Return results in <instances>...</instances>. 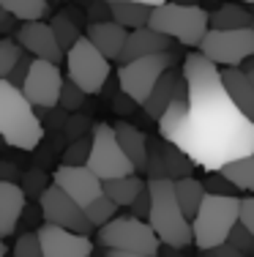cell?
<instances>
[{
  "instance_id": "obj_3",
  "label": "cell",
  "mask_w": 254,
  "mask_h": 257,
  "mask_svg": "<svg viewBox=\"0 0 254 257\" xmlns=\"http://www.w3.org/2000/svg\"><path fill=\"white\" fill-rule=\"evenodd\" d=\"M0 134L6 145L20 151L39 148L44 137V126L36 115V107L9 79H0Z\"/></svg>"
},
{
  "instance_id": "obj_8",
  "label": "cell",
  "mask_w": 254,
  "mask_h": 257,
  "mask_svg": "<svg viewBox=\"0 0 254 257\" xmlns=\"http://www.w3.org/2000/svg\"><path fill=\"white\" fill-rule=\"evenodd\" d=\"M93 148H90V159L88 167L99 175L101 181H112V178H126V175H134L137 167L129 156H126L123 145H120L115 126L110 123H99L93 128Z\"/></svg>"
},
{
  "instance_id": "obj_15",
  "label": "cell",
  "mask_w": 254,
  "mask_h": 257,
  "mask_svg": "<svg viewBox=\"0 0 254 257\" xmlns=\"http://www.w3.org/2000/svg\"><path fill=\"white\" fill-rule=\"evenodd\" d=\"M17 41H20L25 50L33 55V58L50 60V63H60L66 58L63 47H60L55 30H52L50 22H22L20 30H17Z\"/></svg>"
},
{
  "instance_id": "obj_40",
  "label": "cell",
  "mask_w": 254,
  "mask_h": 257,
  "mask_svg": "<svg viewBox=\"0 0 254 257\" xmlns=\"http://www.w3.org/2000/svg\"><path fill=\"white\" fill-rule=\"evenodd\" d=\"M240 224H246L254 232V197L240 200Z\"/></svg>"
},
{
  "instance_id": "obj_1",
  "label": "cell",
  "mask_w": 254,
  "mask_h": 257,
  "mask_svg": "<svg viewBox=\"0 0 254 257\" xmlns=\"http://www.w3.org/2000/svg\"><path fill=\"white\" fill-rule=\"evenodd\" d=\"M186 93L159 120L161 140L178 145L197 167L219 173L254 154V120L227 93L221 69L202 52L183 60Z\"/></svg>"
},
{
  "instance_id": "obj_43",
  "label": "cell",
  "mask_w": 254,
  "mask_h": 257,
  "mask_svg": "<svg viewBox=\"0 0 254 257\" xmlns=\"http://www.w3.org/2000/svg\"><path fill=\"white\" fill-rule=\"evenodd\" d=\"M107 257H145V254H134V252H115V249H107Z\"/></svg>"
},
{
  "instance_id": "obj_45",
  "label": "cell",
  "mask_w": 254,
  "mask_h": 257,
  "mask_svg": "<svg viewBox=\"0 0 254 257\" xmlns=\"http://www.w3.org/2000/svg\"><path fill=\"white\" fill-rule=\"evenodd\" d=\"M246 71H249V77L254 79V66H249V69H246Z\"/></svg>"
},
{
  "instance_id": "obj_41",
  "label": "cell",
  "mask_w": 254,
  "mask_h": 257,
  "mask_svg": "<svg viewBox=\"0 0 254 257\" xmlns=\"http://www.w3.org/2000/svg\"><path fill=\"white\" fill-rule=\"evenodd\" d=\"M202 257H243L232 243H221V246H213V249H205Z\"/></svg>"
},
{
  "instance_id": "obj_12",
  "label": "cell",
  "mask_w": 254,
  "mask_h": 257,
  "mask_svg": "<svg viewBox=\"0 0 254 257\" xmlns=\"http://www.w3.org/2000/svg\"><path fill=\"white\" fill-rule=\"evenodd\" d=\"M63 74H60L58 63H50V60H41L36 58L33 66L28 71V79L22 85V93L28 96V101L33 107H41V109H52L55 104L60 101L63 96Z\"/></svg>"
},
{
  "instance_id": "obj_42",
  "label": "cell",
  "mask_w": 254,
  "mask_h": 257,
  "mask_svg": "<svg viewBox=\"0 0 254 257\" xmlns=\"http://www.w3.org/2000/svg\"><path fill=\"white\" fill-rule=\"evenodd\" d=\"M41 175H44V173H39V170H30V175H28V178H30V181H28V189H39V192L44 194V189H41V181H39Z\"/></svg>"
},
{
  "instance_id": "obj_4",
  "label": "cell",
  "mask_w": 254,
  "mask_h": 257,
  "mask_svg": "<svg viewBox=\"0 0 254 257\" xmlns=\"http://www.w3.org/2000/svg\"><path fill=\"white\" fill-rule=\"evenodd\" d=\"M240 222V200L229 194H205L197 216L191 219L197 249H213L229 241V232Z\"/></svg>"
},
{
  "instance_id": "obj_47",
  "label": "cell",
  "mask_w": 254,
  "mask_h": 257,
  "mask_svg": "<svg viewBox=\"0 0 254 257\" xmlns=\"http://www.w3.org/2000/svg\"><path fill=\"white\" fill-rule=\"evenodd\" d=\"M235 3H254V0H235Z\"/></svg>"
},
{
  "instance_id": "obj_23",
  "label": "cell",
  "mask_w": 254,
  "mask_h": 257,
  "mask_svg": "<svg viewBox=\"0 0 254 257\" xmlns=\"http://www.w3.org/2000/svg\"><path fill=\"white\" fill-rule=\"evenodd\" d=\"M210 28L219 30H240V28H254V20L246 9H240V3H224L210 14Z\"/></svg>"
},
{
  "instance_id": "obj_18",
  "label": "cell",
  "mask_w": 254,
  "mask_h": 257,
  "mask_svg": "<svg viewBox=\"0 0 254 257\" xmlns=\"http://www.w3.org/2000/svg\"><path fill=\"white\" fill-rule=\"evenodd\" d=\"M88 39L93 41L110 60H120V52H123L126 39H129V30H126L123 25H118L115 20L93 22V25L88 28Z\"/></svg>"
},
{
  "instance_id": "obj_28",
  "label": "cell",
  "mask_w": 254,
  "mask_h": 257,
  "mask_svg": "<svg viewBox=\"0 0 254 257\" xmlns=\"http://www.w3.org/2000/svg\"><path fill=\"white\" fill-rule=\"evenodd\" d=\"M221 173L232 181V186L238 189V192H254V154L227 164Z\"/></svg>"
},
{
  "instance_id": "obj_34",
  "label": "cell",
  "mask_w": 254,
  "mask_h": 257,
  "mask_svg": "<svg viewBox=\"0 0 254 257\" xmlns=\"http://www.w3.org/2000/svg\"><path fill=\"white\" fill-rule=\"evenodd\" d=\"M85 90L80 88L77 82H71V79H66V85H63V96H60V101H63V107L66 109H80L82 104H85Z\"/></svg>"
},
{
  "instance_id": "obj_17",
  "label": "cell",
  "mask_w": 254,
  "mask_h": 257,
  "mask_svg": "<svg viewBox=\"0 0 254 257\" xmlns=\"http://www.w3.org/2000/svg\"><path fill=\"white\" fill-rule=\"evenodd\" d=\"M25 186L14 181H0V235L9 238L25 211Z\"/></svg>"
},
{
  "instance_id": "obj_33",
  "label": "cell",
  "mask_w": 254,
  "mask_h": 257,
  "mask_svg": "<svg viewBox=\"0 0 254 257\" xmlns=\"http://www.w3.org/2000/svg\"><path fill=\"white\" fill-rule=\"evenodd\" d=\"M227 243H232V246L235 249H238V252L240 254H254V232L249 230V227H246V224H235V230L232 232H229V241Z\"/></svg>"
},
{
  "instance_id": "obj_44",
  "label": "cell",
  "mask_w": 254,
  "mask_h": 257,
  "mask_svg": "<svg viewBox=\"0 0 254 257\" xmlns=\"http://www.w3.org/2000/svg\"><path fill=\"white\" fill-rule=\"evenodd\" d=\"M140 3L150 6V9H156V6H164V3H169V0H140Z\"/></svg>"
},
{
  "instance_id": "obj_46",
  "label": "cell",
  "mask_w": 254,
  "mask_h": 257,
  "mask_svg": "<svg viewBox=\"0 0 254 257\" xmlns=\"http://www.w3.org/2000/svg\"><path fill=\"white\" fill-rule=\"evenodd\" d=\"M101 3H107V6H110V3H118V0H101Z\"/></svg>"
},
{
  "instance_id": "obj_21",
  "label": "cell",
  "mask_w": 254,
  "mask_h": 257,
  "mask_svg": "<svg viewBox=\"0 0 254 257\" xmlns=\"http://www.w3.org/2000/svg\"><path fill=\"white\" fill-rule=\"evenodd\" d=\"M221 79H224L227 93L232 96V101L243 109L246 118L254 120V79L249 71L243 69H221Z\"/></svg>"
},
{
  "instance_id": "obj_37",
  "label": "cell",
  "mask_w": 254,
  "mask_h": 257,
  "mask_svg": "<svg viewBox=\"0 0 254 257\" xmlns=\"http://www.w3.org/2000/svg\"><path fill=\"white\" fill-rule=\"evenodd\" d=\"M148 178H167V170H164V154H161V143H153V145H150Z\"/></svg>"
},
{
  "instance_id": "obj_29",
  "label": "cell",
  "mask_w": 254,
  "mask_h": 257,
  "mask_svg": "<svg viewBox=\"0 0 254 257\" xmlns=\"http://www.w3.org/2000/svg\"><path fill=\"white\" fill-rule=\"evenodd\" d=\"M118 208L120 205L104 192L99 200H93V203L85 208V211H88V219H90V224H93V227H104V224H110L112 219L118 216Z\"/></svg>"
},
{
  "instance_id": "obj_13",
  "label": "cell",
  "mask_w": 254,
  "mask_h": 257,
  "mask_svg": "<svg viewBox=\"0 0 254 257\" xmlns=\"http://www.w3.org/2000/svg\"><path fill=\"white\" fill-rule=\"evenodd\" d=\"M52 183H58L82 208H88L93 200H99L104 194V181L88 164H60L55 173H52Z\"/></svg>"
},
{
  "instance_id": "obj_19",
  "label": "cell",
  "mask_w": 254,
  "mask_h": 257,
  "mask_svg": "<svg viewBox=\"0 0 254 257\" xmlns=\"http://www.w3.org/2000/svg\"><path fill=\"white\" fill-rule=\"evenodd\" d=\"M115 134H118V140H120V145H123L126 156L134 162L137 173H148V159H150L148 137H145L137 126L126 123V120H118V123H115Z\"/></svg>"
},
{
  "instance_id": "obj_2",
  "label": "cell",
  "mask_w": 254,
  "mask_h": 257,
  "mask_svg": "<svg viewBox=\"0 0 254 257\" xmlns=\"http://www.w3.org/2000/svg\"><path fill=\"white\" fill-rule=\"evenodd\" d=\"M150 227L159 232L161 243L169 249H186L194 243V230L191 219L183 213L175 194V181L172 178H150Z\"/></svg>"
},
{
  "instance_id": "obj_14",
  "label": "cell",
  "mask_w": 254,
  "mask_h": 257,
  "mask_svg": "<svg viewBox=\"0 0 254 257\" xmlns=\"http://www.w3.org/2000/svg\"><path fill=\"white\" fill-rule=\"evenodd\" d=\"M39 238L44 246V257H90L93 252V241L85 232H74L58 227V224H47L39 227Z\"/></svg>"
},
{
  "instance_id": "obj_25",
  "label": "cell",
  "mask_w": 254,
  "mask_h": 257,
  "mask_svg": "<svg viewBox=\"0 0 254 257\" xmlns=\"http://www.w3.org/2000/svg\"><path fill=\"white\" fill-rule=\"evenodd\" d=\"M175 194H178V203L183 208V213L189 219H194L199 205H202V200H205V194H208V189L197 178H180V181H175Z\"/></svg>"
},
{
  "instance_id": "obj_35",
  "label": "cell",
  "mask_w": 254,
  "mask_h": 257,
  "mask_svg": "<svg viewBox=\"0 0 254 257\" xmlns=\"http://www.w3.org/2000/svg\"><path fill=\"white\" fill-rule=\"evenodd\" d=\"M90 148H93V140H74L71 148H69V154H66L63 164H88Z\"/></svg>"
},
{
  "instance_id": "obj_24",
  "label": "cell",
  "mask_w": 254,
  "mask_h": 257,
  "mask_svg": "<svg viewBox=\"0 0 254 257\" xmlns=\"http://www.w3.org/2000/svg\"><path fill=\"white\" fill-rule=\"evenodd\" d=\"M148 189V183H142L137 175H126V178H112V181H104V192L110 194L118 205H126L131 208L137 197Z\"/></svg>"
},
{
  "instance_id": "obj_6",
  "label": "cell",
  "mask_w": 254,
  "mask_h": 257,
  "mask_svg": "<svg viewBox=\"0 0 254 257\" xmlns=\"http://www.w3.org/2000/svg\"><path fill=\"white\" fill-rule=\"evenodd\" d=\"M99 243L115 252H134L145 257H156L161 246L159 232L137 216H115L110 224L99 227Z\"/></svg>"
},
{
  "instance_id": "obj_30",
  "label": "cell",
  "mask_w": 254,
  "mask_h": 257,
  "mask_svg": "<svg viewBox=\"0 0 254 257\" xmlns=\"http://www.w3.org/2000/svg\"><path fill=\"white\" fill-rule=\"evenodd\" d=\"M28 50L17 39H0V79H9Z\"/></svg>"
},
{
  "instance_id": "obj_22",
  "label": "cell",
  "mask_w": 254,
  "mask_h": 257,
  "mask_svg": "<svg viewBox=\"0 0 254 257\" xmlns=\"http://www.w3.org/2000/svg\"><path fill=\"white\" fill-rule=\"evenodd\" d=\"M110 14L118 25H123L126 30H140L150 25V14L153 9L150 6L140 3V0H118V3H110Z\"/></svg>"
},
{
  "instance_id": "obj_38",
  "label": "cell",
  "mask_w": 254,
  "mask_h": 257,
  "mask_svg": "<svg viewBox=\"0 0 254 257\" xmlns=\"http://www.w3.org/2000/svg\"><path fill=\"white\" fill-rule=\"evenodd\" d=\"M33 60H36V58H33L30 52H25V55H22V60L17 63V69L11 71L9 82H11V85H17V88H22V85H25V79H28V71H30V66H33Z\"/></svg>"
},
{
  "instance_id": "obj_27",
  "label": "cell",
  "mask_w": 254,
  "mask_h": 257,
  "mask_svg": "<svg viewBox=\"0 0 254 257\" xmlns=\"http://www.w3.org/2000/svg\"><path fill=\"white\" fill-rule=\"evenodd\" d=\"M0 9L22 22H36L47 14L50 0H0Z\"/></svg>"
},
{
  "instance_id": "obj_5",
  "label": "cell",
  "mask_w": 254,
  "mask_h": 257,
  "mask_svg": "<svg viewBox=\"0 0 254 257\" xmlns=\"http://www.w3.org/2000/svg\"><path fill=\"white\" fill-rule=\"evenodd\" d=\"M150 28L169 36L172 41H180L186 47H197L199 50L202 39L210 30V14L194 3H172L169 0V3L153 9Z\"/></svg>"
},
{
  "instance_id": "obj_10",
  "label": "cell",
  "mask_w": 254,
  "mask_h": 257,
  "mask_svg": "<svg viewBox=\"0 0 254 257\" xmlns=\"http://www.w3.org/2000/svg\"><path fill=\"white\" fill-rule=\"evenodd\" d=\"M199 52L221 69H238L243 60H249L254 55V28H240V30L210 28L202 44H199Z\"/></svg>"
},
{
  "instance_id": "obj_20",
  "label": "cell",
  "mask_w": 254,
  "mask_h": 257,
  "mask_svg": "<svg viewBox=\"0 0 254 257\" xmlns=\"http://www.w3.org/2000/svg\"><path fill=\"white\" fill-rule=\"evenodd\" d=\"M178 85H183V74L178 77L172 69H169L167 74L156 82V88H153V93L148 96V101L142 104L145 115H148V118H153V120H161V115L169 109V104L180 96L178 93Z\"/></svg>"
},
{
  "instance_id": "obj_16",
  "label": "cell",
  "mask_w": 254,
  "mask_h": 257,
  "mask_svg": "<svg viewBox=\"0 0 254 257\" xmlns=\"http://www.w3.org/2000/svg\"><path fill=\"white\" fill-rule=\"evenodd\" d=\"M169 44L172 39L153 28H140V30H129V39H126V47L120 52V66L131 63V60H140V58H148V55H156V52H169Z\"/></svg>"
},
{
  "instance_id": "obj_7",
  "label": "cell",
  "mask_w": 254,
  "mask_h": 257,
  "mask_svg": "<svg viewBox=\"0 0 254 257\" xmlns=\"http://www.w3.org/2000/svg\"><path fill=\"white\" fill-rule=\"evenodd\" d=\"M66 71H69L71 82H77L88 96H96L101 93L107 77H110V58L88 36H82L74 44V50L66 55Z\"/></svg>"
},
{
  "instance_id": "obj_39",
  "label": "cell",
  "mask_w": 254,
  "mask_h": 257,
  "mask_svg": "<svg viewBox=\"0 0 254 257\" xmlns=\"http://www.w3.org/2000/svg\"><path fill=\"white\" fill-rule=\"evenodd\" d=\"M131 216H137V219H150V189H145L140 197L131 203Z\"/></svg>"
},
{
  "instance_id": "obj_32",
  "label": "cell",
  "mask_w": 254,
  "mask_h": 257,
  "mask_svg": "<svg viewBox=\"0 0 254 257\" xmlns=\"http://www.w3.org/2000/svg\"><path fill=\"white\" fill-rule=\"evenodd\" d=\"M14 257H44V246H41L39 232H22L14 241V249H11Z\"/></svg>"
},
{
  "instance_id": "obj_9",
  "label": "cell",
  "mask_w": 254,
  "mask_h": 257,
  "mask_svg": "<svg viewBox=\"0 0 254 257\" xmlns=\"http://www.w3.org/2000/svg\"><path fill=\"white\" fill-rule=\"evenodd\" d=\"M172 60L175 58L169 52H156V55H148V58H140V60H131V63L120 66V71H118L120 90L131 101L145 104L148 96L153 93L156 82L172 69Z\"/></svg>"
},
{
  "instance_id": "obj_26",
  "label": "cell",
  "mask_w": 254,
  "mask_h": 257,
  "mask_svg": "<svg viewBox=\"0 0 254 257\" xmlns=\"http://www.w3.org/2000/svg\"><path fill=\"white\" fill-rule=\"evenodd\" d=\"M161 154H164V170H167V178L172 181H180V178H191V170L197 167L194 162H191L189 156L183 154V151L178 148V145L167 143L161 145Z\"/></svg>"
},
{
  "instance_id": "obj_11",
  "label": "cell",
  "mask_w": 254,
  "mask_h": 257,
  "mask_svg": "<svg viewBox=\"0 0 254 257\" xmlns=\"http://www.w3.org/2000/svg\"><path fill=\"white\" fill-rule=\"evenodd\" d=\"M39 205H41V213H44V222L47 224H58V227H66V230H74V232H90V219H88V211L71 200L58 183L44 189V194L39 197Z\"/></svg>"
},
{
  "instance_id": "obj_36",
  "label": "cell",
  "mask_w": 254,
  "mask_h": 257,
  "mask_svg": "<svg viewBox=\"0 0 254 257\" xmlns=\"http://www.w3.org/2000/svg\"><path fill=\"white\" fill-rule=\"evenodd\" d=\"M205 189H208V194H229V197H235V192L238 189L232 186V181L227 178L224 173H210V178L205 181Z\"/></svg>"
},
{
  "instance_id": "obj_31",
  "label": "cell",
  "mask_w": 254,
  "mask_h": 257,
  "mask_svg": "<svg viewBox=\"0 0 254 257\" xmlns=\"http://www.w3.org/2000/svg\"><path fill=\"white\" fill-rule=\"evenodd\" d=\"M50 25H52V30H55V36H58V41H60V47H63V52H66V55L74 50V44L82 39L80 28H77L66 14H58L55 20L50 22Z\"/></svg>"
}]
</instances>
